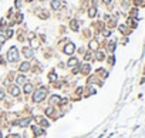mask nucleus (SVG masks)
<instances>
[{
	"label": "nucleus",
	"mask_w": 145,
	"mask_h": 138,
	"mask_svg": "<svg viewBox=\"0 0 145 138\" xmlns=\"http://www.w3.org/2000/svg\"><path fill=\"white\" fill-rule=\"evenodd\" d=\"M6 39H7V37H6V36H3V34L0 33V44H1V43H4V41H6Z\"/></svg>",
	"instance_id": "aec40b11"
},
{
	"label": "nucleus",
	"mask_w": 145,
	"mask_h": 138,
	"mask_svg": "<svg viewBox=\"0 0 145 138\" xmlns=\"http://www.w3.org/2000/svg\"><path fill=\"white\" fill-rule=\"evenodd\" d=\"M97 59H98V60H104V53H102V51H98V53H97Z\"/></svg>",
	"instance_id": "6ab92c4d"
},
{
	"label": "nucleus",
	"mask_w": 145,
	"mask_h": 138,
	"mask_svg": "<svg viewBox=\"0 0 145 138\" xmlns=\"http://www.w3.org/2000/svg\"><path fill=\"white\" fill-rule=\"evenodd\" d=\"M17 83H19V84L26 83V77H24V76H19V77H17Z\"/></svg>",
	"instance_id": "dca6fc26"
},
{
	"label": "nucleus",
	"mask_w": 145,
	"mask_h": 138,
	"mask_svg": "<svg viewBox=\"0 0 145 138\" xmlns=\"http://www.w3.org/2000/svg\"><path fill=\"white\" fill-rule=\"evenodd\" d=\"M120 30H121L122 33H124V31L127 30V29H125V26H120Z\"/></svg>",
	"instance_id": "b1692460"
},
{
	"label": "nucleus",
	"mask_w": 145,
	"mask_h": 138,
	"mask_svg": "<svg viewBox=\"0 0 145 138\" xmlns=\"http://www.w3.org/2000/svg\"><path fill=\"white\" fill-rule=\"evenodd\" d=\"M7 59H9V61H17V60H19V51H17L16 47H12V48L9 50Z\"/></svg>",
	"instance_id": "f03ea898"
},
{
	"label": "nucleus",
	"mask_w": 145,
	"mask_h": 138,
	"mask_svg": "<svg viewBox=\"0 0 145 138\" xmlns=\"http://www.w3.org/2000/svg\"><path fill=\"white\" fill-rule=\"evenodd\" d=\"M46 94H47V90H46V88H40V90H37V91L33 94V101H36V103L41 101V100L46 97Z\"/></svg>",
	"instance_id": "f257e3e1"
},
{
	"label": "nucleus",
	"mask_w": 145,
	"mask_h": 138,
	"mask_svg": "<svg viewBox=\"0 0 145 138\" xmlns=\"http://www.w3.org/2000/svg\"><path fill=\"white\" fill-rule=\"evenodd\" d=\"M102 34H104V36H110V31H108V30H104V31H102Z\"/></svg>",
	"instance_id": "393cba45"
},
{
	"label": "nucleus",
	"mask_w": 145,
	"mask_h": 138,
	"mask_svg": "<svg viewBox=\"0 0 145 138\" xmlns=\"http://www.w3.org/2000/svg\"><path fill=\"white\" fill-rule=\"evenodd\" d=\"M19 68H20V71H27V70L30 68V64H29V63H21V66H20Z\"/></svg>",
	"instance_id": "6e6552de"
},
{
	"label": "nucleus",
	"mask_w": 145,
	"mask_h": 138,
	"mask_svg": "<svg viewBox=\"0 0 145 138\" xmlns=\"http://www.w3.org/2000/svg\"><path fill=\"white\" fill-rule=\"evenodd\" d=\"M33 132H34L36 135H43V134H44V131L40 130V128H37V127H33Z\"/></svg>",
	"instance_id": "9b49d317"
},
{
	"label": "nucleus",
	"mask_w": 145,
	"mask_h": 138,
	"mask_svg": "<svg viewBox=\"0 0 145 138\" xmlns=\"http://www.w3.org/2000/svg\"><path fill=\"white\" fill-rule=\"evenodd\" d=\"M23 53H24V56H26L27 59L33 57V50L32 48H29V47H24V48H23Z\"/></svg>",
	"instance_id": "423d86ee"
},
{
	"label": "nucleus",
	"mask_w": 145,
	"mask_h": 138,
	"mask_svg": "<svg viewBox=\"0 0 145 138\" xmlns=\"http://www.w3.org/2000/svg\"><path fill=\"white\" fill-rule=\"evenodd\" d=\"M88 14H90V17H94V16L97 14V9L95 7H91V9L88 10Z\"/></svg>",
	"instance_id": "ddd939ff"
},
{
	"label": "nucleus",
	"mask_w": 145,
	"mask_h": 138,
	"mask_svg": "<svg viewBox=\"0 0 145 138\" xmlns=\"http://www.w3.org/2000/svg\"><path fill=\"white\" fill-rule=\"evenodd\" d=\"M21 6V0H16V7H20Z\"/></svg>",
	"instance_id": "5701e85b"
},
{
	"label": "nucleus",
	"mask_w": 145,
	"mask_h": 138,
	"mask_svg": "<svg viewBox=\"0 0 145 138\" xmlns=\"http://www.w3.org/2000/svg\"><path fill=\"white\" fill-rule=\"evenodd\" d=\"M46 114H47V115H53V114H54V108L48 107L47 110H46Z\"/></svg>",
	"instance_id": "f3484780"
},
{
	"label": "nucleus",
	"mask_w": 145,
	"mask_h": 138,
	"mask_svg": "<svg viewBox=\"0 0 145 138\" xmlns=\"http://www.w3.org/2000/svg\"><path fill=\"white\" fill-rule=\"evenodd\" d=\"M74 50H76L74 44H73V43H68V44L65 46V48H64V53H65V54H73Z\"/></svg>",
	"instance_id": "7ed1b4c3"
},
{
	"label": "nucleus",
	"mask_w": 145,
	"mask_h": 138,
	"mask_svg": "<svg viewBox=\"0 0 145 138\" xmlns=\"http://www.w3.org/2000/svg\"><path fill=\"white\" fill-rule=\"evenodd\" d=\"M27 1H32V0H27Z\"/></svg>",
	"instance_id": "c85d7f7f"
},
{
	"label": "nucleus",
	"mask_w": 145,
	"mask_h": 138,
	"mask_svg": "<svg viewBox=\"0 0 145 138\" xmlns=\"http://www.w3.org/2000/svg\"><path fill=\"white\" fill-rule=\"evenodd\" d=\"M30 123V118H26V120H21L20 123H19V125H21V127H26L27 124Z\"/></svg>",
	"instance_id": "4468645a"
},
{
	"label": "nucleus",
	"mask_w": 145,
	"mask_h": 138,
	"mask_svg": "<svg viewBox=\"0 0 145 138\" xmlns=\"http://www.w3.org/2000/svg\"><path fill=\"white\" fill-rule=\"evenodd\" d=\"M56 78H57V76H54V74H53V73H51V74H50V80H51V81H53V80H56Z\"/></svg>",
	"instance_id": "4be33fe9"
},
{
	"label": "nucleus",
	"mask_w": 145,
	"mask_h": 138,
	"mask_svg": "<svg viewBox=\"0 0 145 138\" xmlns=\"http://www.w3.org/2000/svg\"><path fill=\"white\" fill-rule=\"evenodd\" d=\"M10 92H12V95L17 97V95L20 94V90H19V87H16V85H14V87H12V88H10Z\"/></svg>",
	"instance_id": "1a4fd4ad"
},
{
	"label": "nucleus",
	"mask_w": 145,
	"mask_h": 138,
	"mask_svg": "<svg viewBox=\"0 0 145 138\" xmlns=\"http://www.w3.org/2000/svg\"><path fill=\"white\" fill-rule=\"evenodd\" d=\"M110 1H111V0H104V3H105V4H108Z\"/></svg>",
	"instance_id": "cd10ccee"
},
{
	"label": "nucleus",
	"mask_w": 145,
	"mask_h": 138,
	"mask_svg": "<svg viewBox=\"0 0 145 138\" xmlns=\"http://www.w3.org/2000/svg\"><path fill=\"white\" fill-rule=\"evenodd\" d=\"M32 88H33V85L30 84V83H27V84L24 85V92H27V94H29V92L32 91Z\"/></svg>",
	"instance_id": "f8f14e48"
},
{
	"label": "nucleus",
	"mask_w": 145,
	"mask_h": 138,
	"mask_svg": "<svg viewBox=\"0 0 145 138\" xmlns=\"http://www.w3.org/2000/svg\"><path fill=\"white\" fill-rule=\"evenodd\" d=\"M90 47H91V48H93V50H95L97 47H98V43H97L95 40H93V41H91V43H90Z\"/></svg>",
	"instance_id": "a211bd4d"
},
{
	"label": "nucleus",
	"mask_w": 145,
	"mask_h": 138,
	"mask_svg": "<svg viewBox=\"0 0 145 138\" xmlns=\"http://www.w3.org/2000/svg\"><path fill=\"white\" fill-rule=\"evenodd\" d=\"M50 103H51V104H57V103H61V98H60L58 95H51V98H50Z\"/></svg>",
	"instance_id": "0eeeda50"
},
{
	"label": "nucleus",
	"mask_w": 145,
	"mask_h": 138,
	"mask_svg": "<svg viewBox=\"0 0 145 138\" xmlns=\"http://www.w3.org/2000/svg\"><path fill=\"white\" fill-rule=\"evenodd\" d=\"M9 138H20V135H17V134H14V135H10Z\"/></svg>",
	"instance_id": "bb28decb"
},
{
	"label": "nucleus",
	"mask_w": 145,
	"mask_h": 138,
	"mask_svg": "<svg viewBox=\"0 0 145 138\" xmlns=\"http://www.w3.org/2000/svg\"><path fill=\"white\" fill-rule=\"evenodd\" d=\"M67 64H68V67H73V66L78 64V60H77L76 57H73V59H70V60H68V63H67Z\"/></svg>",
	"instance_id": "9d476101"
},
{
	"label": "nucleus",
	"mask_w": 145,
	"mask_h": 138,
	"mask_svg": "<svg viewBox=\"0 0 145 138\" xmlns=\"http://www.w3.org/2000/svg\"><path fill=\"white\" fill-rule=\"evenodd\" d=\"M13 36V30H7L6 31V37H12Z\"/></svg>",
	"instance_id": "412c9836"
},
{
	"label": "nucleus",
	"mask_w": 145,
	"mask_h": 138,
	"mask_svg": "<svg viewBox=\"0 0 145 138\" xmlns=\"http://www.w3.org/2000/svg\"><path fill=\"white\" fill-rule=\"evenodd\" d=\"M61 6H65V3H61V1H58V0H53V1H51V7H53L54 10H58Z\"/></svg>",
	"instance_id": "20e7f679"
},
{
	"label": "nucleus",
	"mask_w": 145,
	"mask_h": 138,
	"mask_svg": "<svg viewBox=\"0 0 145 138\" xmlns=\"http://www.w3.org/2000/svg\"><path fill=\"white\" fill-rule=\"evenodd\" d=\"M71 29H73L74 31L78 30V26H77V21H76V20H73V21H71Z\"/></svg>",
	"instance_id": "2eb2a0df"
},
{
	"label": "nucleus",
	"mask_w": 145,
	"mask_h": 138,
	"mask_svg": "<svg viewBox=\"0 0 145 138\" xmlns=\"http://www.w3.org/2000/svg\"><path fill=\"white\" fill-rule=\"evenodd\" d=\"M36 121H38L41 127H48V125H50V124H48V121H47V120H44L43 117H36Z\"/></svg>",
	"instance_id": "39448f33"
},
{
	"label": "nucleus",
	"mask_w": 145,
	"mask_h": 138,
	"mask_svg": "<svg viewBox=\"0 0 145 138\" xmlns=\"http://www.w3.org/2000/svg\"><path fill=\"white\" fill-rule=\"evenodd\" d=\"M3 98H4V92L0 91V100H3Z\"/></svg>",
	"instance_id": "a878e982"
}]
</instances>
